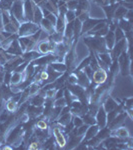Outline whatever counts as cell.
<instances>
[{
    "instance_id": "obj_1",
    "label": "cell",
    "mask_w": 133,
    "mask_h": 150,
    "mask_svg": "<svg viewBox=\"0 0 133 150\" xmlns=\"http://www.w3.org/2000/svg\"><path fill=\"white\" fill-rule=\"evenodd\" d=\"M18 30H19V35L22 36V37H25V36L34 34L36 31L38 30V26H37V24L26 22V23H23L21 26H19Z\"/></svg>"
},
{
    "instance_id": "obj_2",
    "label": "cell",
    "mask_w": 133,
    "mask_h": 150,
    "mask_svg": "<svg viewBox=\"0 0 133 150\" xmlns=\"http://www.w3.org/2000/svg\"><path fill=\"white\" fill-rule=\"evenodd\" d=\"M13 6H12V9H11V13L15 16V18L17 19L19 22L24 20V17H23V4H22V1L21 0H15L14 1Z\"/></svg>"
},
{
    "instance_id": "obj_3",
    "label": "cell",
    "mask_w": 133,
    "mask_h": 150,
    "mask_svg": "<svg viewBox=\"0 0 133 150\" xmlns=\"http://www.w3.org/2000/svg\"><path fill=\"white\" fill-rule=\"evenodd\" d=\"M93 80L95 83L97 84H101V83H104L105 80L107 79V74H106L105 70L102 68H99L97 70L93 72V76H92Z\"/></svg>"
},
{
    "instance_id": "obj_4",
    "label": "cell",
    "mask_w": 133,
    "mask_h": 150,
    "mask_svg": "<svg viewBox=\"0 0 133 150\" xmlns=\"http://www.w3.org/2000/svg\"><path fill=\"white\" fill-rule=\"evenodd\" d=\"M125 46H126V39L123 38L122 40L118 41L117 44H116V46L114 48H112L113 49V57H115V58L119 57L120 54L125 51V49H124Z\"/></svg>"
},
{
    "instance_id": "obj_5",
    "label": "cell",
    "mask_w": 133,
    "mask_h": 150,
    "mask_svg": "<svg viewBox=\"0 0 133 150\" xmlns=\"http://www.w3.org/2000/svg\"><path fill=\"white\" fill-rule=\"evenodd\" d=\"M25 16H26V19L29 21H32L33 20V6H32V2L31 0H26L25 2Z\"/></svg>"
},
{
    "instance_id": "obj_6",
    "label": "cell",
    "mask_w": 133,
    "mask_h": 150,
    "mask_svg": "<svg viewBox=\"0 0 133 150\" xmlns=\"http://www.w3.org/2000/svg\"><path fill=\"white\" fill-rule=\"evenodd\" d=\"M7 51H8L10 54H13V55H19L22 53V49H21L20 45H19V42L18 41H13V42L10 44V46L8 47V49H7Z\"/></svg>"
},
{
    "instance_id": "obj_7",
    "label": "cell",
    "mask_w": 133,
    "mask_h": 150,
    "mask_svg": "<svg viewBox=\"0 0 133 150\" xmlns=\"http://www.w3.org/2000/svg\"><path fill=\"white\" fill-rule=\"evenodd\" d=\"M98 22H99V21L97 20V19H87V20L84 21L83 25H82L81 32H86V31L92 29Z\"/></svg>"
},
{
    "instance_id": "obj_8",
    "label": "cell",
    "mask_w": 133,
    "mask_h": 150,
    "mask_svg": "<svg viewBox=\"0 0 133 150\" xmlns=\"http://www.w3.org/2000/svg\"><path fill=\"white\" fill-rule=\"evenodd\" d=\"M56 56H53V55H48V56H41V57H38L36 58V60L34 61L35 64L37 65H44V64H47L49 62L53 61L54 59H56Z\"/></svg>"
},
{
    "instance_id": "obj_9",
    "label": "cell",
    "mask_w": 133,
    "mask_h": 150,
    "mask_svg": "<svg viewBox=\"0 0 133 150\" xmlns=\"http://www.w3.org/2000/svg\"><path fill=\"white\" fill-rule=\"evenodd\" d=\"M97 121H98V125L101 127H103L106 123V116H105V111L104 108L101 107L100 109L98 111V114H97Z\"/></svg>"
},
{
    "instance_id": "obj_10",
    "label": "cell",
    "mask_w": 133,
    "mask_h": 150,
    "mask_svg": "<svg viewBox=\"0 0 133 150\" xmlns=\"http://www.w3.org/2000/svg\"><path fill=\"white\" fill-rule=\"evenodd\" d=\"M43 19V14L41 12V9L39 7H34L33 8V20L36 24L40 23L41 20Z\"/></svg>"
},
{
    "instance_id": "obj_11",
    "label": "cell",
    "mask_w": 133,
    "mask_h": 150,
    "mask_svg": "<svg viewBox=\"0 0 133 150\" xmlns=\"http://www.w3.org/2000/svg\"><path fill=\"white\" fill-rule=\"evenodd\" d=\"M105 43L107 44V47L109 48V49H112L113 46H114L115 36H114V33H113L112 31H109V33H107V34H106Z\"/></svg>"
},
{
    "instance_id": "obj_12",
    "label": "cell",
    "mask_w": 133,
    "mask_h": 150,
    "mask_svg": "<svg viewBox=\"0 0 133 150\" xmlns=\"http://www.w3.org/2000/svg\"><path fill=\"white\" fill-rule=\"evenodd\" d=\"M53 132H54V135H55V137H56V140H57V142H58V144H59V146H61V147H63L64 145H65V138H64V136L62 135V133L59 131V129L58 128L55 127L54 129H53Z\"/></svg>"
},
{
    "instance_id": "obj_13",
    "label": "cell",
    "mask_w": 133,
    "mask_h": 150,
    "mask_svg": "<svg viewBox=\"0 0 133 150\" xmlns=\"http://www.w3.org/2000/svg\"><path fill=\"white\" fill-rule=\"evenodd\" d=\"M77 81L80 84L82 87H87L89 85V80L88 77L86 76L84 72H79L78 73V78H77Z\"/></svg>"
},
{
    "instance_id": "obj_14",
    "label": "cell",
    "mask_w": 133,
    "mask_h": 150,
    "mask_svg": "<svg viewBox=\"0 0 133 150\" xmlns=\"http://www.w3.org/2000/svg\"><path fill=\"white\" fill-rule=\"evenodd\" d=\"M41 25H42V27L45 29V31H46L47 33H54L53 32V24L50 22L48 19L46 18H43L42 20H41Z\"/></svg>"
},
{
    "instance_id": "obj_15",
    "label": "cell",
    "mask_w": 133,
    "mask_h": 150,
    "mask_svg": "<svg viewBox=\"0 0 133 150\" xmlns=\"http://www.w3.org/2000/svg\"><path fill=\"white\" fill-rule=\"evenodd\" d=\"M63 17H64V16L60 15V17L56 20V23H55V24H56V25H55L56 27H55V28H56L57 32H61V31L63 30L64 27H65V25H64V18Z\"/></svg>"
},
{
    "instance_id": "obj_16",
    "label": "cell",
    "mask_w": 133,
    "mask_h": 150,
    "mask_svg": "<svg viewBox=\"0 0 133 150\" xmlns=\"http://www.w3.org/2000/svg\"><path fill=\"white\" fill-rule=\"evenodd\" d=\"M126 12H127V9H126V8H124V7H122V6H121V7H118V8L114 11V16H115V18L119 19V18L123 17V16H125Z\"/></svg>"
},
{
    "instance_id": "obj_17",
    "label": "cell",
    "mask_w": 133,
    "mask_h": 150,
    "mask_svg": "<svg viewBox=\"0 0 133 150\" xmlns=\"http://www.w3.org/2000/svg\"><path fill=\"white\" fill-rule=\"evenodd\" d=\"M73 26H74V22L73 21H70V22L67 24L66 28H65V36L67 38H70L73 34Z\"/></svg>"
},
{
    "instance_id": "obj_18",
    "label": "cell",
    "mask_w": 133,
    "mask_h": 150,
    "mask_svg": "<svg viewBox=\"0 0 133 150\" xmlns=\"http://www.w3.org/2000/svg\"><path fill=\"white\" fill-rule=\"evenodd\" d=\"M51 67L53 69L56 70V71L60 72V73H61V72H65L67 70V66L63 63H52Z\"/></svg>"
},
{
    "instance_id": "obj_19",
    "label": "cell",
    "mask_w": 133,
    "mask_h": 150,
    "mask_svg": "<svg viewBox=\"0 0 133 150\" xmlns=\"http://www.w3.org/2000/svg\"><path fill=\"white\" fill-rule=\"evenodd\" d=\"M21 80H22V74H21V72H15L13 75H11L10 81L12 84H17Z\"/></svg>"
},
{
    "instance_id": "obj_20",
    "label": "cell",
    "mask_w": 133,
    "mask_h": 150,
    "mask_svg": "<svg viewBox=\"0 0 133 150\" xmlns=\"http://www.w3.org/2000/svg\"><path fill=\"white\" fill-rule=\"evenodd\" d=\"M98 57H99V59L102 60V61L104 62V63L107 65L108 67H110V65H111V58L109 57V55L106 54V53H99Z\"/></svg>"
},
{
    "instance_id": "obj_21",
    "label": "cell",
    "mask_w": 133,
    "mask_h": 150,
    "mask_svg": "<svg viewBox=\"0 0 133 150\" xmlns=\"http://www.w3.org/2000/svg\"><path fill=\"white\" fill-rule=\"evenodd\" d=\"M12 3H13L12 0H2V1H0V8H2L5 11H7L11 8Z\"/></svg>"
},
{
    "instance_id": "obj_22",
    "label": "cell",
    "mask_w": 133,
    "mask_h": 150,
    "mask_svg": "<svg viewBox=\"0 0 133 150\" xmlns=\"http://www.w3.org/2000/svg\"><path fill=\"white\" fill-rule=\"evenodd\" d=\"M38 48H39V51L41 53H43V54L49 52V42H48V41H46V42L43 41V42H41L39 44Z\"/></svg>"
},
{
    "instance_id": "obj_23",
    "label": "cell",
    "mask_w": 133,
    "mask_h": 150,
    "mask_svg": "<svg viewBox=\"0 0 133 150\" xmlns=\"http://www.w3.org/2000/svg\"><path fill=\"white\" fill-rule=\"evenodd\" d=\"M123 31H127V32H130L131 30V22H128L126 20H122L120 21V27Z\"/></svg>"
},
{
    "instance_id": "obj_24",
    "label": "cell",
    "mask_w": 133,
    "mask_h": 150,
    "mask_svg": "<svg viewBox=\"0 0 133 150\" xmlns=\"http://www.w3.org/2000/svg\"><path fill=\"white\" fill-rule=\"evenodd\" d=\"M116 103L114 102V100L113 99L109 98L107 101H106V104H105V109L106 111H112L113 109H115L116 108Z\"/></svg>"
},
{
    "instance_id": "obj_25",
    "label": "cell",
    "mask_w": 133,
    "mask_h": 150,
    "mask_svg": "<svg viewBox=\"0 0 133 150\" xmlns=\"http://www.w3.org/2000/svg\"><path fill=\"white\" fill-rule=\"evenodd\" d=\"M81 27H82V24L81 21H79L78 19L74 21V26H73V32L75 36H78L79 33L81 32Z\"/></svg>"
},
{
    "instance_id": "obj_26",
    "label": "cell",
    "mask_w": 133,
    "mask_h": 150,
    "mask_svg": "<svg viewBox=\"0 0 133 150\" xmlns=\"http://www.w3.org/2000/svg\"><path fill=\"white\" fill-rule=\"evenodd\" d=\"M97 131H98V126L90 127L88 130V132H87V134H86V139H91L93 136H95Z\"/></svg>"
},
{
    "instance_id": "obj_27",
    "label": "cell",
    "mask_w": 133,
    "mask_h": 150,
    "mask_svg": "<svg viewBox=\"0 0 133 150\" xmlns=\"http://www.w3.org/2000/svg\"><path fill=\"white\" fill-rule=\"evenodd\" d=\"M39 56H40V55L38 54L37 52H33V51H27L25 54H23L24 59H26L27 61H28V60L33 59V58H38Z\"/></svg>"
},
{
    "instance_id": "obj_28",
    "label": "cell",
    "mask_w": 133,
    "mask_h": 150,
    "mask_svg": "<svg viewBox=\"0 0 133 150\" xmlns=\"http://www.w3.org/2000/svg\"><path fill=\"white\" fill-rule=\"evenodd\" d=\"M114 36H115V40L118 42V41L122 40L125 35H124V32H123V30L121 28H116Z\"/></svg>"
},
{
    "instance_id": "obj_29",
    "label": "cell",
    "mask_w": 133,
    "mask_h": 150,
    "mask_svg": "<svg viewBox=\"0 0 133 150\" xmlns=\"http://www.w3.org/2000/svg\"><path fill=\"white\" fill-rule=\"evenodd\" d=\"M70 118H71V115H70L69 113H65V114L62 115V117L60 118L59 123H61V124H63V125L68 124L70 121Z\"/></svg>"
},
{
    "instance_id": "obj_30",
    "label": "cell",
    "mask_w": 133,
    "mask_h": 150,
    "mask_svg": "<svg viewBox=\"0 0 133 150\" xmlns=\"http://www.w3.org/2000/svg\"><path fill=\"white\" fill-rule=\"evenodd\" d=\"M89 66L91 67V69L93 70V71H95V70L99 69L100 67H99L98 65V62H97V59H96V57H93L92 60L90 59V63H89Z\"/></svg>"
},
{
    "instance_id": "obj_31",
    "label": "cell",
    "mask_w": 133,
    "mask_h": 150,
    "mask_svg": "<svg viewBox=\"0 0 133 150\" xmlns=\"http://www.w3.org/2000/svg\"><path fill=\"white\" fill-rule=\"evenodd\" d=\"M75 12L72 11V10H67V12L65 13V16H66V19L68 22H70V21H73L74 18H75Z\"/></svg>"
},
{
    "instance_id": "obj_32",
    "label": "cell",
    "mask_w": 133,
    "mask_h": 150,
    "mask_svg": "<svg viewBox=\"0 0 133 150\" xmlns=\"http://www.w3.org/2000/svg\"><path fill=\"white\" fill-rule=\"evenodd\" d=\"M28 111H29V115H34V116H36V115H39L40 113H41V108H39V107H30L28 109Z\"/></svg>"
},
{
    "instance_id": "obj_33",
    "label": "cell",
    "mask_w": 133,
    "mask_h": 150,
    "mask_svg": "<svg viewBox=\"0 0 133 150\" xmlns=\"http://www.w3.org/2000/svg\"><path fill=\"white\" fill-rule=\"evenodd\" d=\"M43 101H44V99L41 97V96H35L32 100V104L34 106H40L43 103Z\"/></svg>"
},
{
    "instance_id": "obj_34",
    "label": "cell",
    "mask_w": 133,
    "mask_h": 150,
    "mask_svg": "<svg viewBox=\"0 0 133 150\" xmlns=\"http://www.w3.org/2000/svg\"><path fill=\"white\" fill-rule=\"evenodd\" d=\"M107 32H108V29L107 27H103L102 29H100V30H98V31H95L94 32V35L95 36H98V37H102L103 35H106L107 34Z\"/></svg>"
},
{
    "instance_id": "obj_35",
    "label": "cell",
    "mask_w": 133,
    "mask_h": 150,
    "mask_svg": "<svg viewBox=\"0 0 133 150\" xmlns=\"http://www.w3.org/2000/svg\"><path fill=\"white\" fill-rule=\"evenodd\" d=\"M106 26V23L104 22V21H100V22H98L97 24H96L95 26L92 28V31H91L90 33H92V32H95V31H98V30H100V29H102L103 27H105Z\"/></svg>"
},
{
    "instance_id": "obj_36",
    "label": "cell",
    "mask_w": 133,
    "mask_h": 150,
    "mask_svg": "<svg viewBox=\"0 0 133 150\" xmlns=\"http://www.w3.org/2000/svg\"><path fill=\"white\" fill-rule=\"evenodd\" d=\"M116 134L119 137H127L128 136V131L126 128H119V129L116 131Z\"/></svg>"
},
{
    "instance_id": "obj_37",
    "label": "cell",
    "mask_w": 133,
    "mask_h": 150,
    "mask_svg": "<svg viewBox=\"0 0 133 150\" xmlns=\"http://www.w3.org/2000/svg\"><path fill=\"white\" fill-rule=\"evenodd\" d=\"M67 7H68L69 10L72 11L77 9V0H70L68 3H67Z\"/></svg>"
},
{
    "instance_id": "obj_38",
    "label": "cell",
    "mask_w": 133,
    "mask_h": 150,
    "mask_svg": "<svg viewBox=\"0 0 133 150\" xmlns=\"http://www.w3.org/2000/svg\"><path fill=\"white\" fill-rule=\"evenodd\" d=\"M84 68H85V69H84V71H85L84 73H85L86 76L88 77V78H92V76H93V70L91 69V67L88 65V66L84 67Z\"/></svg>"
},
{
    "instance_id": "obj_39",
    "label": "cell",
    "mask_w": 133,
    "mask_h": 150,
    "mask_svg": "<svg viewBox=\"0 0 133 150\" xmlns=\"http://www.w3.org/2000/svg\"><path fill=\"white\" fill-rule=\"evenodd\" d=\"M109 130H107V129H104V130H102L100 133H99V135H98V137L97 138L98 139H104L106 138L107 136H109Z\"/></svg>"
},
{
    "instance_id": "obj_40",
    "label": "cell",
    "mask_w": 133,
    "mask_h": 150,
    "mask_svg": "<svg viewBox=\"0 0 133 150\" xmlns=\"http://www.w3.org/2000/svg\"><path fill=\"white\" fill-rule=\"evenodd\" d=\"M84 121H85L86 124H94L95 123V120L91 115H85L84 116Z\"/></svg>"
},
{
    "instance_id": "obj_41",
    "label": "cell",
    "mask_w": 133,
    "mask_h": 150,
    "mask_svg": "<svg viewBox=\"0 0 133 150\" xmlns=\"http://www.w3.org/2000/svg\"><path fill=\"white\" fill-rule=\"evenodd\" d=\"M46 19H48V20L51 22L53 25H55V23H56V20H57V18H56V15L55 14H52L51 12L49 13V15L47 16L46 17Z\"/></svg>"
},
{
    "instance_id": "obj_42",
    "label": "cell",
    "mask_w": 133,
    "mask_h": 150,
    "mask_svg": "<svg viewBox=\"0 0 133 150\" xmlns=\"http://www.w3.org/2000/svg\"><path fill=\"white\" fill-rule=\"evenodd\" d=\"M38 89H39V86L37 85V84H33L32 86L29 88V94H34L38 91Z\"/></svg>"
},
{
    "instance_id": "obj_43",
    "label": "cell",
    "mask_w": 133,
    "mask_h": 150,
    "mask_svg": "<svg viewBox=\"0 0 133 150\" xmlns=\"http://www.w3.org/2000/svg\"><path fill=\"white\" fill-rule=\"evenodd\" d=\"M90 59H91V58H90V57H88V58H86L85 60H83V62L81 63V65L79 66V68H78V69H82V68H84V67L88 66L89 63H90Z\"/></svg>"
},
{
    "instance_id": "obj_44",
    "label": "cell",
    "mask_w": 133,
    "mask_h": 150,
    "mask_svg": "<svg viewBox=\"0 0 133 150\" xmlns=\"http://www.w3.org/2000/svg\"><path fill=\"white\" fill-rule=\"evenodd\" d=\"M39 78H40V80H47L48 78H49V75H48V72L47 71H42L40 73V76H39Z\"/></svg>"
},
{
    "instance_id": "obj_45",
    "label": "cell",
    "mask_w": 133,
    "mask_h": 150,
    "mask_svg": "<svg viewBox=\"0 0 133 150\" xmlns=\"http://www.w3.org/2000/svg\"><path fill=\"white\" fill-rule=\"evenodd\" d=\"M82 123H83V121H82V120L79 117H75V118H74V120H73V125H74V126L80 127L81 125H82Z\"/></svg>"
},
{
    "instance_id": "obj_46",
    "label": "cell",
    "mask_w": 133,
    "mask_h": 150,
    "mask_svg": "<svg viewBox=\"0 0 133 150\" xmlns=\"http://www.w3.org/2000/svg\"><path fill=\"white\" fill-rule=\"evenodd\" d=\"M68 80H69V83L70 84H75V83H77V76H76L75 74L69 75Z\"/></svg>"
},
{
    "instance_id": "obj_47",
    "label": "cell",
    "mask_w": 133,
    "mask_h": 150,
    "mask_svg": "<svg viewBox=\"0 0 133 150\" xmlns=\"http://www.w3.org/2000/svg\"><path fill=\"white\" fill-rule=\"evenodd\" d=\"M15 102L14 101H9L8 103H7V109H8V111H14V109H15Z\"/></svg>"
},
{
    "instance_id": "obj_48",
    "label": "cell",
    "mask_w": 133,
    "mask_h": 150,
    "mask_svg": "<svg viewBox=\"0 0 133 150\" xmlns=\"http://www.w3.org/2000/svg\"><path fill=\"white\" fill-rule=\"evenodd\" d=\"M37 126L39 129H46V127H47V125H46V123H45L44 121H42V120H40V121H38L37 122Z\"/></svg>"
},
{
    "instance_id": "obj_49",
    "label": "cell",
    "mask_w": 133,
    "mask_h": 150,
    "mask_svg": "<svg viewBox=\"0 0 133 150\" xmlns=\"http://www.w3.org/2000/svg\"><path fill=\"white\" fill-rule=\"evenodd\" d=\"M4 82H5V84H8L9 82H10V79H11V74L9 73V72H6L5 74H4Z\"/></svg>"
},
{
    "instance_id": "obj_50",
    "label": "cell",
    "mask_w": 133,
    "mask_h": 150,
    "mask_svg": "<svg viewBox=\"0 0 133 150\" xmlns=\"http://www.w3.org/2000/svg\"><path fill=\"white\" fill-rule=\"evenodd\" d=\"M65 102H66V101H65L64 98H58V100L56 101L55 104H56V106H60V107H61V106L64 105Z\"/></svg>"
},
{
    "instance_id": "obj_51",
    "label": "cell",
    "mask_w": 133,
    "mask_h": 150,
    "mask_svg": "<svg viewBox=\"0 0 133 150\" xmlns=\"http://www.w3.org/2000/svg\"><path fill=\"white\" fill-rule=\"evenodd\" d=\"M87 130V126L85 125V126H81L79 129H77V134L78 135H81V134H83L84 132H85Z\"/></svg>"
},
{
    "instance_id": "obj_52",
    "label": "cell",
    "mask_w": 133,
    "mask_h": 150,
    "mask_svg": "<svg viewBox=\"0 0 133 150\" xmlns=\"http://www.w3.org/2000/svg\"><path fill=\"white\" fill-rule=\"evenodd\" d=\"M96 2L99 4V5H108L110 3L109 0H95Z\"/></svg>"
},
{
    "instance_id": "obj_53",
    "label": "cell",
    "mask_w": 133,
    "mask_h": 150,
    "mask_svg": "<svg viewBox=\"0 0 133 150\" xmlns=\"http://www.w3.org/2000/svg\"><path fill=\"white\" fill-rule=\"evenodd\" d=\"M45 147H46V148H52L53 147V139L48 140L46 143H45Z\"/></svg>"
},
{
    "instance_id": "obj_54",
    "label": "cell",
    "mask_w": 133,
    "mask_h": 150,
    "mask_svg": "<svg viewBox=\"0 0 133 150\" xmlns=\"http://www.w3.org/2000/svg\"><path fill=\"white\" fill-rule=\"evenodd\" d=\"M46 95L48 97H52L53 95H55V91L53 90V89H48L46 91Z\"/></svg>"
},
{
    "instance_id": "obj_55",
    "label": "cell",
    "mask_w": 133,
    "mask_h": 150,
    "mask_svg": "<svg viewBox=\"0 0 133 150\" xmlns=\"http://www.w3.org/2000/svg\"><path fill=\"white\" fill-rule=\"evenodd\" d=\"M7 120V113H2L1 116H0V121L1 122H4Z\"/></svg>"
},
{
    "instance_id": "obj_56",
    "label": "cell",
    "mask_w": 133,
    "mask_h": 150,
    "mask_svg": "<svg viewBox=\"0 0 133 150\" xmlns=\"http://www.w3.org/2000/svg\"><path fill=\"white\" fill-rule=\"evenodd\" d=\"M38 148V144L36 142H33L32 144L29 146V149H37Z\"/></svg>"
},
{
    "instance_id": "obj_57",
    "label": "cell",
    "mask_w": 133,
    "mask_h": 150,
    "mask_svg": "<svg viewBox=\"0 0 133 150\" xmlns=\"http://www.w3.org/2000/svg\"><path fill=\"white\" fill-rule=\"evenodd\" d=\"M33 2H34L35 4H42L43 2L45 1V0H32Z\"/></svg>"
},
{
    "instance_id": "obj_58",
    "label": "cell",
    "mask_w": 133,
    "mask_h": 150,
    "mask_svg": "<svg viewBox=\"0 0 133 150\" xmlns=\"http://www.w3.org/2000/svg\"><path fill=\"white\" fill-rule=\"evenodd\" d=\"M62 95H63V93H62V90H59V92H58L56 94V98H61L62 97Z\"/></svg>"
},
{
    "instance_id": "obj_59",
    "label": "cell",
    "mask_w": 133,
    "mask_h": 150,
    "mask_svg": "<svg viewBox=\"0 0 133 150\" xmlns=\"http://www.w3.org/2000/svg\"><path fill=\"white\" fill-rule=\"evenodd\" d=\"M72 126H73V124L71 123V124H70V127H72ZM68 128H69V127H68ZM71 129H72V128H69V129H67V132H68V131H71Z\"/></svg>"
},
{
    "instance_id": "obj_60",
    "label": "cell",
    "mask_w": 133,
    "mask_h": 150,
    "mask_svg": "<svg viewBox=\"0 0 133 150\" xmlns=\"http://www.w3.org/2000/svg\"><path fill=\"white\" fill-rule=\"evenodd\" d=\"M64 1H70V0H64Z\"/></svg>"
},
{
    "instance_id": "obj_61",
    "label": "cell",
    "mask_w": 133,
    "mask_h": 150,
    "mask_svg": "<svg viewBox=\"0 0 133 150\" xmlns=\"http://www.w3.org/2000/svg\"><path fill=\"white\" fill-rule=\"evenodd\" d=\"M0 1H1V0H0Z\"/></svg>"
}]
</instances>
